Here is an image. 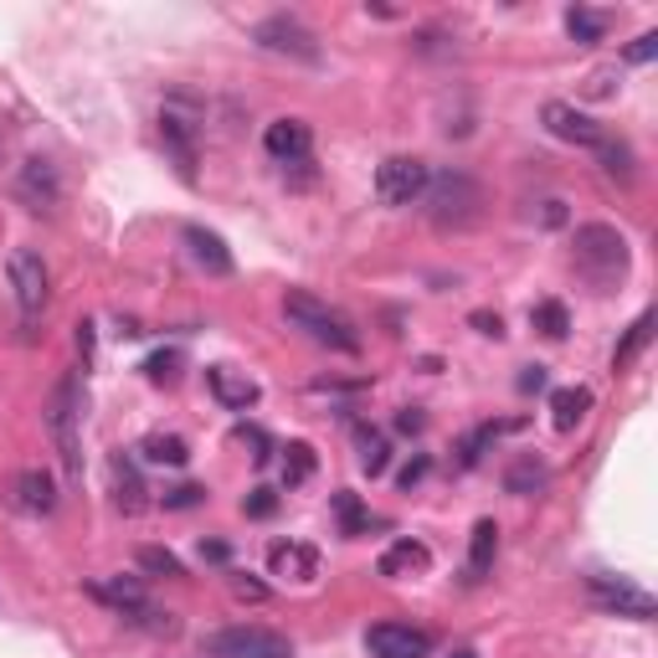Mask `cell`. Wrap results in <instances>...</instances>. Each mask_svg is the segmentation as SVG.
I'll list each match as a JSON object with an SVG mask.
<instances>
[{
  "label": "cell",
  "instance_id": "obj_23",
  "mask_svg": "<svg viewBox=\"0 0 658 658\" xmlns=\"http://www.w3.org/2000/svg\"><path fill=\"white\" fill-rule=\"evenodd\" d=\"M591 412V391L587 386H561L556 396H551V423H556V432H576V423Z\"/></svg>",
  "mask_w": 658,
  "mask_h": 658
},
{
  "label": "cell",
  "instance_id": "obj_47",
  "mask_svg": "<svg viewBox=\"0 0 658 658\" xmlns=\"http://www.w3.org/2000/svg\"><path fill=\"white\" fill-rule=\"evenodd\" d=\"M541 221H545V227H566V201H545Z\"/></svg>",
  "mask_w": 658,
  "mask_h": 658
},
{
  "label": "cell",
  "instance_id": "obj_4",
  "mask_svg": "<svg viewBox=\"0 0 658 658\" xmlns=\"http://www.w3.org/2000/svg\"><path fill=\"white\" fill-rule=\"evenodd\" d=\"M201 103L191 93H170L160 108V139H165L170 160L181 170V181H196V139H201Z\"/></svg>",
  "mask_w": 658,
  "mask_h": 658
},
{
  "label": "cell",
  "instance_id": "obj_40",
  "mask_svg": "<svg viewBox=\"0 0 658 658\" xmlns=\"http://www.w3.org/2000/svg\"><path fill=\"white\" fill-rule=\"evenodd\" d=\"M206 499L201 484H175V489H165V509H196Z\"/></svg>",
  "mask_w": 658,
  "mask_h": 658
},
{
  "label": "cell",
  "instance_id": "obj_13",
  "mask_svg": "<svg viewBox=\"0 0 658 658\" xmlns=\"http://www.w3.org/2000/svg\"><path fill=\"white\" fill-rule=\"evenodd\" d=\"M541 118H545V129L556 139H566V145H587V150H597L602 145V124L597 118H587L581 108H572V103H545L541 108Z\"/></svg>",
  "mask_w": 658,
  "mask_h": 658
},
{
  "label": "cell",
  "instance_id": "obj_24",
  "mask_svg": "<svg viewBox=\"0 0 658 658\" xmlns=\"http://www.w3.org/2000/svg\"><path fill=\"white\" fill-rule=\"evenodd\" d=\"M494 556H499V524L494 520H478L469 535V581H478V576L494 566Z\"/></svg>",
  "mask_w": 658,
  "mask_h": 658
},
{
  "label": "cell",
  "instance_id": "obj_5",
  "mask_svg": "<svg viewBox=\"0 0 658 658\" xmlns=\"http://www.w3.org/2000/svg\"><path fill=\"white\" fill-rule=\"evenodd\" d=\"M78 417H83V406H78V376H62L47 396V432L57 442V453H62V469L68 478L78 484L83 478V453H78Z\"/></svg>",
  "mask_w": 658,
  "mask_h": 658
},
{
  "label": "cell",
  "instance_id": "obj_46",
  "mask_svg": "<svg viewBox=\"0 0 658 658\" xmlns=\"http://www.w3.org/2000/svg\"><path fill=\"white\" fill-rule=\"evenodd\" d=\"M587 93H591V99H608V93H612V72H591Z\"/></svg>",
  "mask_w": 658,
  "mask_h": 658
},
{
  "label": "cell",
  "instance_id": "obj_50",
  "mask_svg": "<svg viewBox=\"0 0 658 658\" xmlns=\"http://www.w3.org/2000/svg\"><path fill=\"white\" fill-rule=\"evenodd\" d=\"M453 658H478V654H473V648H458V654Z\"/></svg>",
  "mask_w": 658,
  "mask_h": 658
},
{
  "label": "cell",
  "instance_id": "obj_39",
  "mask_svg": "<svg viewBox=\"0 0 658 658\" xmlns=\"http://www.w3.org/2000/svg\"><path fill=\"white\" fill-rule=\"evenodd\" d=\"M232 597H236V602H268V587H263L257 576L232 572Z\"/></svg>",
  "mask_w": 658,
  "mask_h": 658
},
{
  "label": "cell",
  "instance_id": "obj_36",
  "mask_svg": "<svg viewBox=\"0 0 658 658\" xmlns=\"http://www.w3.org/2000/svg\"><path fill=\"white\" fill-rule=\"evenodd\" d=\"M242 515H247V520H273V515H278V494L273 489H247Z\"/></svg>",
  "mask_w": 658,
  "mask_h": 658
},
{
  "label": "cell",
  "instance_id": "obj_17",
  "mask_svg": "<svg viewBox=\"0 0 658 658\" xmlns=\"http://www.w3.org/2000/svg\"><path fill=\"white\" fill-rule=\"evenodd\" d=\"M108 473H114V505L124 509V515H139V509L150 505V499H145V478H139V469H135V458L129 453L108 458Z\"/></svg>",
  "mask_w": 658,
  "mask_h": 658
},
{
  "label": "cell",
  "instance_id": "obj_35",
  "mask_svg": "<svg viewBox=\"0 0 658 658\" xmlns=\"http://www.w3.org/2000/svg\"><path fill=\"white\" fill-rule=\"evenodd\" d=\"M139 566H145L150 576H186V566L170 556L165 545H145V551H139Z\"/></svg>",
  "mask_w": 658,
  "mask_h": 658
},
{
  "label": "cell",
  "instance_id": "obj_30",
  "mask_svg": "<svg viewBox=\"0 0 658 658\" xmlns=\"http://www.w3.org/2000/svg\"><path fill=\"white\" fill-rule=\"evenodd\" d=\"M597 150H602V170H608L612 181H633V150H627L623 139H617V145H612V139H602V145H597Z\"/></svg>",
  "mask_w": 658,
  "mask_h": 658
},
{
  "label": "cell",
  "instance_id": "obj_38",
  "mask_svg": "<svg viewBox=\"0 0 658 658\" xmlns=\"http://www.w3.org/2000/svg\"><path fill=\"white\" fill-rule=\"evenodd\" d=\"M236 442H247V448H253V463H268L273 458V442H268V432H263V427H236Z\"/></svg>",
  "mask_w": 658,
  "mask_h": 658
},
{
  "label": "cell",
  "instance_id": "obj_49",
  "mask_svg": "<svg viewBox=\"0 0 658 658\" xmlns=\"http://www.w3.org/2000/svg\"><path fill=\"white\" fill-rule=\"evenodd\" d=\"M201 556L206 561H227V545H221V541H201Z\"/></svg>",
  "mask_w": 658,
  "mask_h": 658
},
{
  "label": "cell",
  "instance_id": "obj_32",
  "mask_svg": "<svg viewBox=\"0 0 658 658\" xmlns=\"http://www.w3.org/2000/svg\"><path fill=\"white\" fill-rule=\"evenodd\" d=\"M129 623H139L145 633H160V638H175V633H181V617H175V612L150 608V602H145L139 612H129Z\"/></svg>",
  "mask_w": 658,
  "mask_h": 658
},
{
  "label": "cell",
  "instance_id": "obj_44",
  "mask_svg": "<svg viewBox=\"0 0 658 658\" xmlns=\"http://www.w3.org/2000/svg\"><path fill=\"white\" fill-rule=\"evenodd\" d=\"M423 427H427L423 406H402V412H396V432H423Z\"/></svg>",
  "mask_w": 658,
  "mask_h": 658
},
{
  "label": "cell",
  "instance_id": "obj_14",
  "mask_svg": "<svg viewBox=\"0 0 658 658\" xmlns=\"http://www.w3.org/2000/svg\"><path fill=\"white\" fill-rule=\"evenodd\" d=\"M268 572L293 576V581H314V576H320V551L304 541H278V545H268Z\"/></svg>",
  "mask_w": 658,
  "mask_h": 658
},
{
  "label": "cell",
  "instance_id": "obj_33",
  "mask_svg": "<svg viewBox=\"0 0 658 658\" xmlns=\"http://www.w3.org/2000/svg\"><path fill=\"white\" fill-rule=\"evenodd\" d=\"M335 515H339V530H345V535H360V530L371 524V515L360 509V499H355L350 489H339V494H335Z\"/></svg>",
  "mask_w": 658,
  "mask_h": 658
},
{
  "label": "cell",
  "instance_id": "obj_42",
  "mask_svg": "<svg viewBox=\"0 0 658 658\" xmlns=\"http://www.w3.org/2000/svg\"><path fill=\"white\" fill-rule=\"evenodd\" d=\"M427 469H432V458H427V453H417V458H412V463H406L402 473H396V478H402V489H412V484H423V478H427Z\"/></svg>",
  "mask_w": 658,
  "mask_h": 658
},
{
  "label": "cell",
  "instance_id": "obj_28",
  "mask_svg": "<svg viewBox=\"0 0 658 658\" xmlns=\"http://www.w3.org/2000/svg\"><path fill=\"white\" fill-rule=\"evenodd\" d=\"M181 366H186L181 350H154L150 360H145V376H150L154 386H175V381H181Z\"/></svg>",
  "mask_w": 658,
  "mask_h": 658
},
{
  "label": "cell",
  "instance_id": "obj_19",
  "mask_svg": "<svg viewBox=\"0 0 658 658\" xmlns=\"http://www.w3.org/2000/svg\"><path fill=\"white\" fill-rule=\"evenodd\" d=\"M88 591H93L99 602H108V608H118L124 617L145 608V581H139V576H103V581H93Z\"/></svg>",
  "mask_w": 658,
  "mask_h": 658
},
{
  "label": "cell",
  "instance_id": "obj_11",
  "mask_svg": "<svg viewBox=\"0 0 658 658\" xmlns=\"http://www.w3.org/2000/svg\"><path fill=\"white\" fill-rule=\"evenodd\" d=\"M366 648H371V658H427L432 654V633L412 623H376L366 633Z\"/></svg>",
  "mask_w": 658,
  "mask_h": 658
},
{
  "label": "cell",
  "instance_id": "obj_20",
  "mask_svg": "<svg viewBox=\"0 0 658 658\" xmlns=\"http://www.w3.org/2000/svg\"><path fill=\"white\" fill-rule=\"evenodd\" d=\"M427 566H432V551H427L423 541H396V545H386V556H381L376 572L381 576H423Z\"/></svg>",
  "mask_w": 658,
  "mask_h": 658
},
{
  "label": "cell",
  "instance_id": "obj_34",
  "mask_svg": "<svg viewBox=\"0 0 658 658\" xmlns=\"http://www.w3.org/2000/svg\"><path fill=\"white\" fill-rule=\"evenodd\" d=\"M505 427H478V432H469V438L458 442V469H478V458H484V448H489L494 438H499Z\"/></svg>",
  "mask_w": 658,
  "mask_h": 658
},
{
  "label": "cell",
  "instance_id": "obj_48",
  "mask_svg": "<svg viewBox=\"0 0 658 658\" xmlns=\"http://www.w3.org/2000/svg\"><path fill=\"white\" fill-rule=\"evenodd\" d=\"M78 350H83V360H88V355H93V324H78Z\"/></svg>",
  "mask_w": 658,
  "mask_h": 658
},
{
  "label": "cell",
  "instance_id": "obj_3",
  "mask_svg": "<svg viewBox=\"0 0 658 658\" xmlns=\"http://www.w3.org/2000/svg\"><path fill=\"white\" fill-rule=\"evenodd\" d=\"M284 314L299 324L309 339L330 345V350H339V355H355V350H360V335H355V324L345 320L339 309H330V304H320L314 293H304V288H293V293L284 299Z\"/></svg>",
  "mask_w": 658,
  "mask_h": 658
},
{
  "label": "cell",
  "instance_id": "obj_8",
  "mask_svg": "<svg viewBox=\"0 0 658 658\" xmlns=\"http://www.w3.org/2000/svg\"><path fill=\"white\" fill-rule=\"evenodd\" d=\"M253 42L263 51H278V57H293V62H320V42L304 21L293 16H268L253 26Z\"/></svg>",
  "mask_w": 658,
  "mask_h": 658
},
{
  "label": "cell",
  "instance_id": "obj_2",
  "mask_svg": "<svg viewBox=\"0 0 658 658\" xmlns=\"http://www.w3.org/2000/svg\"><path fill=\"white\" fill-rule=\"evenodd\" d=\"M423 196H427V217L442 232H463V227H473V221L484 217V191L463 170H448L438 181H427Z\"/></svg>",
  "mask_w": 658,
  "mask_h": 658
},
{
  "label": "cell",
  "instance_id": "obj_12",
  "mask_svg": "<svg viewBox=\"0 0 658 658\" xmlns=\"http://www.w3.org/2000/svg\"><path fill=\"white\" fill-rule=\"evenodd\" d=\"M263 150H268L278 165H299V160H309V150H314V129H309L304 118H273L268 129H263Z\"/></svg>",
  "mask_w": 658,
  "mask_h": 658
},
{
  "label": "cell",
  "instance_id": "obj_29",
  "mask_svg": "<svg viewBox=\"0 0 658 658\" xmlns=\"http://www.w3.org/2000/svg\"><path fill=\"white\" fill-rule=\"evenodd\" d=\"M309 473H314V448H309V442H288L284 448V484L293 489V484H304Z\"/></svg>",
  "mask_w": 658,
  "mask_h": 658
},
{
  "label": "cell",
  "instance_id": "obj_41",
  "mask_svg": "<svg viewBox=\"0 0 658 658\" xmlns=\"http://www.w3.org/2000/svg\"><path fill=\"white\" fill-rule=\"evenodd\" d=\"M469 324L478 330V335H489V339H505V320L494 314V309H473L469 314Z\"/></svg>",
  "mask_w": 658,
  "mask_h": 658
},
{
  "label": "cell",
  "instance_id": "obj_45",
  "mask_svg": "<svg viewBox=\"0 0 658 658\" xmlns=\"http://www.w3.org/2000/svg\"><path fill=\"white\" fill-rule=\"evenodd\" d=\"M515 386L524 391V396H535V391H545V366H524L520 371V381Z\"/></svg>",
  "mask_w": 658,
  "mask_h": 658
},
{
  "label": "cell",
  "instance_id": "obj_26",
  "mask_svg": "<svg viewBox=\"0 0 658 658\" xmlns=\"http://www.w3.org/2000/svg\"><path fill=\"white\" fill-rule=\"evenodd\" d=\"M566 32H572V42L591 47V42H602V32H608V16H602V11H587V5H572V11H566Z\"/></svg>",
  "mask_w": 658,
  "mask_h": 658
},
{
  "label": "cell",
  "instance_id": "obj_1",
  "mask_svg": "<svg viewBox=\"0 0 658 658\" xmlns=\"http://www.w3.org/2000/svg\"><path fill=\"white\" fill-rule=\"evenodd\" d=\"M627 236L608 221H587V227H576V268L581 278H591L597 288H612L627 278Z\"/></svg>",
  "mask_w": 658,
  "mask_h": 658
},
{
  "label": "cell",
  "instance_id": "obj_43",
  "mask_svg": "<svg viewBox=\"0 0 658 658\" xmlns=\"http://www.w3.org/2000/svg\"><path fill=\"white\" fill-rule=\"evenodd\" d=\"M654 51H658V32H643L633 47H627V62H654Z\"/></svg>",
  "mask_w": 658,
  "mask_h": 658
},
{
  "label": "cell",
  "instance_id": "obj_27",
  "mask_svg": "<svg viewBox=\"0 0 658 658\" xmlns=\"http://www.w3.org/2000/svg\"><path fill=\"white\" fill-rule=\"evenodd\" d=\"M530 324H535L545 339H566V330H572V314H566V304H561V299H545V304L530 309Z\"/></svg>",
  "mask_w": 658,
  "mask_h": 658
},
{
  "label": "cell",
  "instance_id": "obj_18",
  "mask_svg": "<svg viewBox=\"0 0 658 658\" xmlns=\"http://www.w3.org/2000/svg\"><path fill=\"white\" fill-rule=\"evenodd\" d=\"M21 196H26L36 211H51V206H57V196H62V186H57V170H51L47 160H26V165H21Z\"/></svg>",
  "mask_w": 658,
  "mask_h": 658
},
{
  "label": "cell",
  "instance_id": "obj_37",
  "mask_svg": "<svg viewBox=\"0 0 658 658\" xmlns=\"http://www.w3.org/2000/svg\"><path fill=\"white\" fill-rule=\"evenodd\" d=\"M360 469L371 473V478H381V473L391 469V442H386V438H371V442H366V453H360Z\"/></svg>",
  "mask_w": 658,
  "mask_h": 658
},
{
  "label": "cell",
  "instance_id": "obj_25",
  "mask_svg": "<svg viewBox=\"0 0 658 658\" xmlns=\"http://www.w3.org/2000/svg\"><path fill=\"white\" fill-rule=\"evenodd\" d=\"M139 453L150 458V463H170V469H186L191 463L186 438H175V432H150V438L139 442Z\"/></svg>",
  "mask_w": 658,
  "mask_h": 658
},
{
  "label": "cell",
  "instance_id": "obj_22",
  "mask_svg": "<svg viewBox=\"0 0 658 658\" xmlns=\"http://www.w3.org/2000/svg\"><path fill=\"white\" fill-rule=\"evenodd\" d=\"M545 478H551V473H545L541 458H535V453H520V458H515V463L505 469V494H520V499H530V494L545 489Z\"/></svg>",
  "mask_w": 658,
  "mask_h": 658
},
{
  "label": "cell",
  "instance_id": "obj_15",
  "mask_svg": "<svg viewBox=\"0 0 658 658\" xmlns=\"http://www.w3.org/2000/svg\"><path fill=\"white\" fill-rule=\"evenodd\" d=\"M211 391H217L221 406H232V412H247V406H257V396H263V386H257L247 371H232V366H211Z\"/></svg>",
  "mask_w": 658,
  "mask_h": 658
},
{
  "label": "cell",
  "instance_id": "obj_9",
  "mask_svg": "<svg viewBox=\"0 0 658 658\" xmlns=\"http://www.w3.org/2000/svg\"><path fill=\"white\" fill-rule=\"evenodd\" d=\"M591 597H597V608L602 612H617V617H633V623H648L658 612V602L648 597V591L638 587V581H627V576H591L587 581Z\"/></svg>",
  "mask_w": 658,
  "mask_h": 658
},
{
  "label": "cell",
  "instance_id": "obj_16",
  "mask_svg": "<svg viewBox=\"0 0 658 658\" xmlns=\"http://www.w3.org/2000/svg\"><path fill=\"white\" fill-rule=\"evenodd\" d=\"M16 509H26V515H51V509H57V478H51L47 469L16 473Z\"/></svg>",
  "mask_w": 658,
  "mask_h": 658
},
{
  "label": "cell",
  "instance_id": "obj_7",
  "mask_svg": "<svg viewBox=\"0 0 658 658\" xmlns=\"http://www.w3.org/2000/svg\"><path fill=\"white\" fill-rule=\"evenodd\" d=\"M427 181H432L427 160H417V154H391L386 165L376 170V196H381V206H412V201H423Z\"/></svg>",
  "mask_w": 658,
  "mask_h": 658
},
{
  "label": "cell",
  "instance_id": "obj_21",
  "mask_svg": "<svg viewBox=\"0 0 658 658\" xmlns=\"http://www.w3.org/2000/svg\"><path fill=\"white\" fill-rule=\"evenodd\" d=\"M186 242H191V257H196L206 273H217V278L232 273V253H227V242H221L217 232H206V227H186Z\"/></svg>",
  "mask_w": 658,
  "mask_h": 658
},
{
  "label": "cell",
  "instance_id": "obj_10",
  "mask_svg": "<svg viewBox=\"0 0 658 658\" xmlns=\"http://www.w3.org/2000/svg\"><path fill=\"white\" fill-rule=\"evenodd\" d=\"M5 268H11V288H16L21 314H42V309H47V293H51V278H47L42 253H36V247H16Z\"/></svg>",
  "mask_w": 658,
  "mask_h": 658
},
{
  "label": "cell",
  "instance_id": "obj_6",
  "mask_svg": "<svg viewBox=\"0 0 658 658\" xmlns=\"http://www.w3.org/2000/svg\"><path fill=\"white\" fill-rule=\"evenodd\" d=\"M211 658H293V643L273 627H221L206 638Z\"/></svg>",
  "mask_w": 658,
  "mask_h": 658
},
{
  "label": "cell",
  "instance_id": "obj_31",
  "mask_svg": "<svg viewBox=\"0 0 658 658\" xmlns=\"http://www.w3.org/2000/svg\"><path fill=\"white\" fill-rule=\"evenodd\" d=\"M648 335H654V314H638V320L627 324L623 345H617V350H612V360H617V366H627V360H633V355H638L643 345H648Z\"/></svg>",
  "mask_w": 658,
  "mask_h": 658
}]
</instances>
